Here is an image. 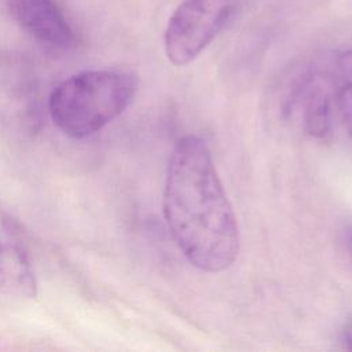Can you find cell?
<instances>
[{"mask_svg":"<svg viewBox=\"0 0 352 352\" xmlns=\"http://www.w3.org/2000/svg\"><path fill=\"white\" fill-rule=\"evenodd\" d=\"M239 0H184L170 15L165 54L176 66L192 62L234 18Z\"/></svg>","mask_w":352,"mask_h":352,"instance_id":"obj_3","label":"cell"},{"mask_svg":"<svg viewBox=\"0 0 352 352\" xmlns=\"http://www.w3.org/2000/svg\"><path fill=\"white\" fill-rule=\"evenodd\" d=\"M348 248H349V250L352 252V230H351L349 234H348Z\"/></svg>","mask_w":352,"mask_h":352,"instance_id":"obj_9","label":"cell"},{"mask_svg":"<svg viewBox=\"0 0 352 352\" xmlns=\"http://www.w3.org/2000/svg\"><path fill=\"white\" fill-rule=\"evenodd\" d=\"M341 344L345 349L352 351V320L348 322L341 331Z\"/></svg>","mask_w":352,"mask_h":352,"instance_id":"obj_8","label":"cell"},{"mask_svg":"<svg viewBox=\"0 0 352 352\" xmlns=\"http://www.w3.org/2000/svg\"><path fill=\"white\" fill-rule=\"evenodd\" d=\"M162 212L190 264L205 272H221L234 264L239 252L236 217L208 144L195 135H186L173 146Z\"/></svg>","mask_w":352,"mask_h":352,"instance_id":"obj_1","label":"cell"},{"mask_svg":"<svg viewBox=\"0 0 352 352\" xmlns=\"http://www.w3.org/2000/svg\"><path fill=\"white\" fill-rule=\"evenodd\" d=\"M136 85L135 76L125 70L98 69L77 73L51 92V120L69 138H89L129 107Z\"/></svg>","mask_w":352,"mask_h":352,"instance_id":"obj_2","label":"cell"},{"mask_svg":"<svg viewBox=\"0 0 352 352\" xmlns=\"http://www.w3.org/2000/svg\"><path fill=\"white\" fill-rule=\"evenodd\" d=\"M18 25L47 50L63 52L76 44V34L54 0H8Z\"/></svg>","mask_w":352,"mask_h":352,"instance_id":"obj_5","label":"cell"},{"mask_svg":"<svg viewBox=\"0 0 352 352\" xmlns=\"http://www.w3.org/2000/svg\"><path fill=\"white\" fill-rule=\"evenodd\" d=\"M333 102L345 132L352 138V78L344 80L334 91Z\"/></svg>","mask_w":352,"mask_h":352,"instance_id":"obj_6","label":"cell"},{"mask_svg":"<svg viewBox=\"0 0 352 352\" xmlns=\"http://www.w3.org/2000/svg\"><path fill=\"white\" fill-rule=\"evenodd\" d=\"M334 65L337 69V73L344 77V80L352 78V50H345L340 52L336 59Z\"/></svg>","mask_w":352,"mask_h":352,"instance_id":"obj_7","label":"cell"},{"mask_svg":"<svg viewBox=\"0 0 352 352\" xmlns=\"http://www.w3.org/2000/svg\"><path fill=\"white\" fill-rule=\"evenodd\" d=\"M37 280L25 231L0 208V296L34 298Z\"/></svg>","mask_w":352,"mask_h":352,"instance_id":"obj_4","label":"cell"}]
</instances>
